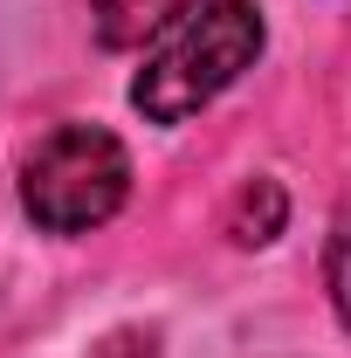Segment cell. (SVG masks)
<instances>
[{"instance_id": "obj_4", "label": "cell", "mask_w": 351, "mask_h": 358, "mask_svg": "<svg viewBox=\"0 0 351 358\" xmlns=\"http://www.w3.org/2000/svg\"><path fill=\"white\" fill-rule=\"evenodd\" d=\"M227 227H234V241H275V227H282V186L275 179H255V186H241L234 193V214H227Z\"/></svg>"}, {"instance_id": "obj_2", "label": "cell", "mask_w": 351, "mask_h": 358, "mask_svg": "<svg viewBox=\"0 0 351 358\" xmlns=\"http://www.w3.org/2000/svg\"><path fill=\"white\" fill-rule=\"evenodd\" d=\"M131 193V159L124 145L96 124H62L35 145V159L21 166V207L48 234H89L103 227Z\"/></svg>"}, {"instance_id": "obj_1", "label": "cell", "mask_w": 351, "mask_h": 358, "mask_svg": "<svg viewBox=\"0 0 351 358\" xmlns=\"http://www.w3.org/2000/svg\"><path fill=\"white\" fill-rule=\"evenodd\" d=\"M255 55H262V14H255V0H200L159 42V55L138 69L131 103L152 124H186L241 69H255Z\"/></svg>"}, {"instance_id": "obj_3", "label": "cell", "mask_w": 351, "mask_h": 358, "mask_svg": "<svg viewBox=\"0 0 351 358\" xmlns=\"http://www.w3.org/2000/svg\"><path fill=\"white\" fill-rule=\"evenodd\" d=\"M89 7H96V35L110 48H145L152 35L179 28L200 0H89Z\"/></svg>"}, {"instance_id": "obj_5", "label": "cell", "mask_w": 351, "mask_h": 358, "mask_svg": "<svg viewBox=\"0 0 351 358\" xmlns=\"http://www.w3.org/2000/svg\"><path fill=\"white\" fill-rule=\"evenodd\" d=\"M331 303H338V317L351 331V200L338 214V227H331Z\"/></svg>"}]
</instances>
